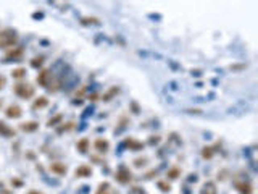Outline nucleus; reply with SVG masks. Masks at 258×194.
I'll return each instance as SVG.
<instances>
[{
  "instance_id": "obj_1",
  "label": "nucleus",
  "mask_w": 258,
  "mask_h": 194,
  "mask_svg": "<svg viewBox=\"0 0 258 194\" xmlns=\"http://www.w3.org/2000/svg\"><path fill=\"white\" fill-rule=\"evenodd\" d=\"M18 41V36L15 31L7 29V31H0V47L5 49V47H13Z\"/></svg>"
},
{
  "instance_id": "obj_16",
  "label": "nucleus",
  "mask_w": 258,
  "mask_h": 194,
  "mask_svg": "<svg viewBox=\"0 0 258 194\" xmlns=\"http://www.w3.org/2000/svg\"><path fill=\"white\" fill-rule=\"evenodd\" d=\"M0 133H2L3 136H15V131L10 130V128H7L5 125H3V121H0Z\"/></svg>"
},
{
  "instance_id": "obj_18",
  "label": "nucleus",
  "mask_w": 258,
  "mask_h": 194,
  "mask_svg": "<svg viewBox=\"0 0 258 194\" xmlns=\"http://www.w3.org/2000/svg\"><path fill=\"white\" fill-rule=\"evenodd\" d=\"M47 104H49V100H47L45 97H40V99H37V100L34 102V105H32V108H34V110H36V108H42V107H45Z\"/></svg>"
},
{
  "instance_id": "obj_22",
  "label": "nucleus",
  "mask_w": 258,
  "mask_h": 194,
  "mask_svg": "<svg viewBox=\"0 0 258 194\" xmlns=\"http://www.w3.org/2000/svg\"><path fill=\"white\" fill-rule=\"evenodd\" d=\"M24 74H26V70L24 68H18V70L13 71V78H23Z\"/></svg>"
},
{
  "instance_id": "obj_23",
  "label": "nucleus",
  "mask_w": 258,
  "mask_h": 194,
  "mask_svg": "<svg viewBox=\"0 0 258 194\" xmlns=\"http://www.w3.org/2000/svg\"><path fill=\"white\" fill-rule=\"evenodd\" d=\"M158 188H160L163 192H170V189H171V188H170V184L165 183V181H158Z\"/></svg>"
},
{
  "instance_id": "obj_2",
  "label": "nucleus",
  "mask_w": 258,
  "mask_h": 194,
  "mask_svg": "<svg viewBox=\"0 0 258 194\" xmlns=\"http://www.w3.org/2000/svg\"><path fill=\"white\" fill-rule=\"evenodd\" d=\"M15 92H16V96H20L21 99H29L32 94H34V87L27 83L26 84L18 83V84H15Z\"/></svg>"
},
{
  "instance_id": "obj_28",
  "label": "nucleus",
  "mask_w": 258,
  "mask_h": 194,
  "mask_svg": "<svg viewBox=\"0 0 258 194\" xmlns=\"http://www.w3.org/2000/svg\"><path fill=\"white\" fill-rule=\"evenodd\" d=\"M140 165H145V159H137L135 160V167H140Z\"/></svg>"
},
{
  "instance_id": "obj_14",
  "label": "nucleus",
  "mask_w": 258,
  "mask_h": 194,
  "mask_svg": "<svg viewBox=\"0 0 258 194\" xmlns=\"http://www.w3.org/2000/svg\"><path fill=\"white\" fill-rule=\"evenodd\" d=\"M202 194H216V188H215V184L212 181H208L202 189Z\"/></svg>"
},
{
  "instance_id": "obj_12",
  "label": "nucleus",
  "mask_w": 258,
  "mask_h": 194,
  "mask_svg": "<svg viewBox=\"0 0 258 194\" xmlns=\"http://www.w3.org/2000/svg\"><path fill=\"white\" fill-rule=\"evenodd\" d=\"M118 92H119V87H111L108 92H105V94H103V97H102V99H103L105 102H108V100H111V99H113V97H115Z\"/></svg>"
},
{
  "instance_id": "obj_6",
  "label": "nucleus",
  "mask_w": 258,
  "mask_h": 194,
  "mask_svg": "<svg viewBox=\"0 0 258 194\" xmlns=\"http://www.w3.org/2000/svg\"><path fill=\"white\" fill-rule=\"evenodd\" d=\"M236 188L240 194H252V184L247 181H236Z\"/></svg>"
},
{
  "instance_id": "obj_25",
  "label": "nucleus",
  "mask_w": 258,
  "mask_h": 194,
  "mask_svg": "<svg viewBox=\"0 0 258 194\" xmlns=\"http://www.w3.org/2000/svg\"><path fill=\"white\" fill-rule=\"evenodd\" d=\"M73 126H74V123H73V121H71V123H68V125H63V126L58 130V133H62V131H66V130H71Z\"/></svg>"
},
{
  "instance_id": "obj_10",
  "label": "nucleus",
  "mask_w": 258,
  "mask_h": 194,
  "mask_svg": "<svg viewBox=\"0 0 258 194\" xmlns=\"http://www.w3.org/2000/svg\"><path fill=\"white\" fill-rule=\"evenodd\" d=\"M7 117L8 118H20L21 117V108L18 105H10L7 108Z\"/></svg>"
},
{
  "instance_id": "obj_24",
  "label": "nucleus",
  "mask_w": 258,
  "mask_h": 194,
  "mask_svg": "<svg viewBox=\"0 0 258 194\" xmlns=\"http://www.w3.org/2000/svg\"><path fill=\"white\" fill-rule=\"evenodd\" d=\"M42 63H44V57H36V58L34 60H32V67H34V68H37V67H40V65Z\"/></svg>"
},
{
  "instance_id": "obj_20",
  "label": "nucleus",
  "mask_w": 258,
  "mask_h": 194,
  "mask_svg": "<svg viewBox=\"0 0 258 194\" xmlns=\"http://www.w3.org/2000/svg\"><path fill=\"white\" fill-rule=\"evenodd\" d=\"M202 157L203 159H212L213 157V147H203V150H202Z\"/></svg>"
},
{
  "instance_id": "obj_11",
  "label": "nucleus",
  "mask_w": 258,
  "mask_h": 194,
  "mask_svg": "<svg viewBox=\"0 0 258 194\" xmlns=\"http://www.w3.org/2000/svg\"><path fill=\"white\" fill-rule=\"evenodd\" d=\"M124 144H126V147H129L131 150H142L144 149V144L135 141V139H126Z\"/></svg>"
},
{
  "instance_id": "obj_4",
  "label": "nucleus",
  "mask_w": 258,
  "mask_h": 194,
  "mask_svg": "<svg viewBox=\"0 0 258 194\" xmlns=\"http://www.w3.org/2000/svg\"><path fill=\"white\" fill-rule=\"evenodd\" d=\"M52 81V71L50 70H40L39 74H37V83L40 84V86L47 87Z\"/></svg>"
},
{
  "instance_id": "obj_31",
  "label": "nucleus",
  "mask_w": 258,
  "mask_h": 194,
  "mask_svg": "<svg viewBox=\"0 0 258 194\" xmlns=\"http://www.w3.org/2000/svg\"><path fill=\"white\" fill-rule=\"evenodd\" d=\"M27 194H42V192H39V191H29Z\"/></svg>"
},
{
  "instance_id": "obj_21",
  "label": "nucleus",
  "mask_w": 258,
  "mask_h": 194,
  "mask_svg": "<svg viewBox=\"0 0 258 194\" xmlns=\"http://www.w3.org/2000/svg\"><path fill=\"white\" fill-rule=\"evenodd\" d=\"M81 23L82 25H100V21L97 18H82Z\"/></svg>"
},
{
  "instance_id": "obj_30",
  "label": "nucleus",
  "mask_w": 258,
  "mask_h": 194,
  "mask_svg": "<svg viewBox=\"0 0 258 194\" xmlns=\"http://www.w3.org/2000/svg\"><path fill=\"white\" fill-rule=\"evenodd\" d=\"M98 96H97V94H92V96H89V99H92V100H95V99H97Z\"/></svg>"
},
{
  "instance_id": "obj_26",
  "label": "nucleus",
  "mask_w": 258,
  "mask_h": 194,
  "mask_svg": "<svg viewBox=\"0 0 258 194\" xmlns=\"http://www.w3.org/2000/svg\"><path fill=\"white\" fill-rule=\"evenodd\" d=\"M97 194H116V192L115 191H110V188H107V189H98Z\"/></svg>"
},
{
  "instance_id": "obj_17",
  "label": "nucleus",
  "mask_w": 258,
  "mask_h": 194,
  "mask_svg": "<svg viewBox=\"0 0 258 194\" xmlns=\"http://www.w3.org/2000/svg\"><path fill=\"white\" fill-rule=\"evenodd\" d=\"M179 175H181V170L177 167H173V168L168 170V178H171V179H176Z\"/></svg>"
},
{
  "instance_id": "obj_3",
  "label": "nucleus",
  "mask_w": 258,
  "mask_h": 194,
  "mask_svg": "<svg viewBox=\"0 0 258 194\" xmlns=\"http://www.w3.org/2000/svg\"><path fill=\"white\" fill-rule=\"evenodd\" d=\"M115 178H116V181H118V183H121V184H126V183H129V181H131L132 175H131L129 168H126L124 165H121V167H119L118 170H116Z\"/></svg>"
},
{
  "instance_id": "obj_7",
  "label": "nucleus",
  "mask_w": 258,
  "mask_h": 194,
  "mask_svg": "<svg viewBox=\"0 0 258 194\" xmlns=\"http://www.w3.org/2000/svg\"><path fill=\"white\" fill-rule=\"evenodd\" d=\"M50 170L53 172L55 175H60V176H63V175H66V167H65L63 163L60 162H53L50 165Z\"/></svg>"
},
{
  "instance_id": "obj_32",
  "label": "nucleus",
  "mask_w": 258,
  "mask_h": 194,
  "mask_svg": "<svg viewBox=\"0 0 258 194\" xmlns=\"http://www.w3.org/2000/svg\"><path fill=\"white\" fill-rule=\"evenodd\" d=\"M0 107H2V100H0Z\"/></svg>"
},
{
  "instance_id": "obj_5",
  "label": "nucleus",
  "mask_w": 258,
  "mask_h": 194,
  "mask_svg": "<svg viewBox=\"0 0 258 194\" xmlns=\"http://www.w3.org/2000/svg\"><path fill=\"white\" fill-rule=\"evenodd\" d=\"M76 176L78 178H87V176H91L92 175V168L89 167V165H81V167H78L76 168Z\"/></svg>"
},
{
  "instance_id": "obj_27",
  "label": "nucleus",
  "mask_w": 258,
  "mask_h": 194,
  "mask_svg": "<svg viewBox=\"0 0 258 194\" xmlns=\"http://www.w3.org/2000/svg\"><path fill=\"white\" fill-rule=\"evenodd\" d=\"M244 68H245V65H231V70H232V71H237V70H244Z\"/></svg>"
},
{
  "instance_id": "obj_19",
  "label": "nucleus",
  "mask_w": 258,
  "mask_h": 194,
  "mask_svg": "<svg viewBox=\"0 0 258 194\" xmlns=\"http://www.w3.org/2000/svg\"><path fill=\"white\" fill-rule=\"evenodd\" d=\"M62 120H63V115H62V113H58V115H55L53 118H50L47 125H49V126H55V125H58Z\"/></svg>"
},
{
  "instance_id": "obj_13",
  "label": "nucleus",
  "mask_w": 258,
  "mask_h": 194,
  "mask_svg": "<svg viewBox=\"0 0 258 194\" xmlns=\"http://www.w3.org/2000/svg\"><path fill=\"white\" fill-rule=\"evenodd\" d=\"M37 128H39V125H37L36 121H27V123H23L21 125L23 131H36Z\"/></svg>"
},
{
  "instance_id": "obj_29",
  "label": "nucleus",
  "mask_w": 258,
  "mask_h": 194,
  "mask_svg": "<svg viewBox=\"0 0 258 194\" xmlns=\"http://www.w3.org/2000/svg\"><path fill=\"white\" fill-rule=\"evenodd\" d=\"M3 86H5V76H2V74H0V89H2Z\"/></svg>"
},
{
  "instance_id": "obj_8",
  "label": "nucleus",
  "mask_w": 258,
  "mask_h": 194,
  "mask_svg": "<svg viewBox=\"0 0 258 194\" xmlns=\"http://www.w3.org/2000/svg\"><path fill=\"white\" fill-rule=\"evenodd\" d=\"M94 147H95L98 152H107V150L110 149V143L107 139H97L95 144H94Z\"/></svg>"
},
{
  "instance_id": "obj_9",
  "label": "nucleus",
  "mask_w": 258,
  "mask_h": 194,
  "mask_svg": "<svg viewBox=\"0 0 258 194\" xmlns=\"http://www.w3.org/2000/svg\"><path fill=\"white\" fill-rule=\"evenodd\" d=\"M7 58L8 60H21L23 58V49H21V47H16V49L10 50L7 54Z\"/></svg>"
},
{
  "instance_id": "obj_15",
  "label": "nucleus",
  "mask_w": 258,
  "mask_h": 194,
  "mask_svg": "<svg viewBox=\"0 0 258 194\" xmlns=\"http://www.w3.org/2000/svg\"><path fill=\"white\" fill-rule=\"evenodd\" d=\"M78 149H79V152H86V150L89 149V139L82 138L81 141H78Z\"/></svg>"
}]
</instances>
